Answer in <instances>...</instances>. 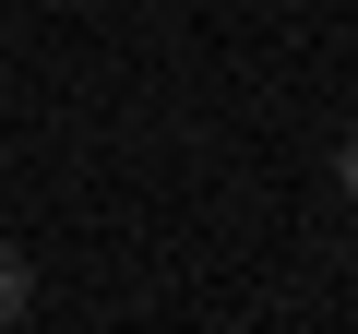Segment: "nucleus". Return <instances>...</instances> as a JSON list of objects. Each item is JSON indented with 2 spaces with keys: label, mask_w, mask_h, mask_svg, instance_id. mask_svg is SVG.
Here are the masks:
<instances>
[{
  "label": "nucleus",
  "mask_w": 358,
  "mask_h": 334,
  "mask_svg": "<svg viewBox=\"0 0 358 334\" xmlns=\"http://www.w3.org/2000/svg\"><path fill=\"white\" fill-rule=\"evenodd\" d=\"M24 310H36V275H24V251H13V239H0V334H13Z\"/></svg>",
  "instance_id": "f257e3e1"
},
{
  "label": "nucleus",
  "mask_w": 358,
  "mask_h": 334,
  "mask_svg": "<svg viewBox=\"0 0 358 334\" xmlns=\"http://www.w3.org/2000/svg\"><path fill=\"white\" fill-rule=\"evenodd\" d=\"M346 191H358V143H346Z\"/></svg>",
  "instance_id": "f03ea898"
}]
</instances>
